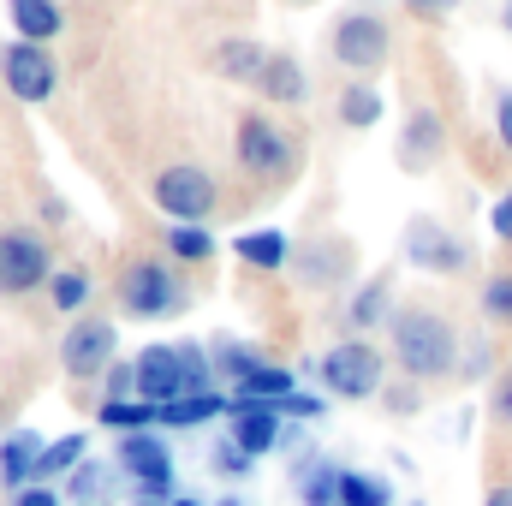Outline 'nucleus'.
Returning <instances> with one entry per match:
<instances>
[{
	"mask_svg": "<svg viewBox=\"0 0 512 506\" xmlns=\"http://www.w3.org/2000/svg\"><path fill=\"white\" fill-rule=\"evenodd\" d=\"M256 90H262V96H274V102H304V66H298L292 54H268V66H262Z\"/></svg>",
	"mask_w": 512,
	"mask_h": 506,
	"instance_id": "15",
	"label": "nucleus"
},
{
	"mask_svg": "<svg viewBox=\"0 0 512 506\" xmlns=\"http://www.w3.org/2000/svg\"><path fill=\"white\" fill-rule=\"evenodd\" d=\"M495 417H501V423H512V370L501 376V387H495Z\"/></svg>",
	"mask_w": 512,
	"mask_h": 506,
	"instance_id": "35",
	"label": "nucleus"
},
{
	"mask_svg": "<svg viewBox=\"0 0 512 506\" xmlns=\"http://www.w3.org/2000/svg\"><path fill=\"white\" fill-rule=\"evenodd\" d=\"M48 298H54L60 310H84V304H90V274H78V268H60V274L48 280Z\"/></svg>",
	"mask_w": 512,
	"mask_h": 506,
	"instance_id": "26",
	"label": "nucleus"
},
{
	"mask_svg": "<svg viewBox=\"0 0 512 506\" xmlns=\"http://www.w3.org/2000/svg\"><path fill=\"white\" fill-rule=\"evenodd\" d=\"M120 471L137 483V495L149 506L173 489V459H167V447H161L155 435H126V441H120Z\"/></svg>",
	"mask_w": 512,
	"mask_h": 506,
	"instance_id": "6",
	"label": "nucleus"
},
{
	"mask_svg": "<svg viewBox=\"0 0 512 506\" xmlns=\"http://www.w3.org/2000/svg\"><path fill=\"white\" fill-rule=\"evenodd\" d=\"M411 256L429 262V268H465V245H441V233H435L429 221L411 233Z\"/></svg>",
	"mask_w": 512,
	"mask_h": 506,
	"instance_id": "22",
	"label": "nucleus"
},
{
	"mask_svg": "<svg viewBox=\"0 0 512 506\" xmlns=\"http://www.w3.org/2000/svg\"><path fill=\"white\" fill-rule=\"evenodd\" d=\"M114 340H120V334H114V322H96V316H90V322H78V328L66 334L60 358H66V370H72V376H96V370L114 358Z\"/></svg>",
	"mask_w": 512,
	"mask_h": 506,
	"instance_id": "11",
	"label": "nucleus"
},
{
	"mask_svg": "<svg viewBox=\"0 0 512 506\" xmlns=\"http://www.w3.org/2000/svg\"><path fill=\"white\" fill-rule=\"evenodd\" d=\"M143 506H149V501H143Z\"/></svg>",
	"mask_w": 512,
	"mask_h": 506,
	"instance_id": "43",
	"label": "nucleus"
},
{
	"mask_svg": "<svg viewBox=\"0 0 512 506\" xmlns=\"http://www.w3.org/2000/svg\"><path fill=\"white\" fill-rule=\"evenodd\" d=\"M191 393V370H185V352L179 346H149L137 358V399L149 405H173Z\"/></svg>",
	"mask_w": 512,
	"mask_h": 506,
	"instance_id": "8",
	"label": "nucleus"
},
{
	"mask_svg": "<svg viewBox=\"0 0 512 506\" xmlns=\"http://www.w3.org/2000/svg\"><path fill=\"white\" fill-rule=\"evenodd\" d=\"M507 24H512V0H507Z\"/></svg>",
	"mask_w": 512,
	"mask_h": 506,
	"instance_id": "42",
	"label": "nucleus"
},
{
	"mask_svg": "<svg viewBox=\"0 0 512 506\" xmlns=\"http://www.w3.org/2000/svg\"><path fill=\"white\" fill-rule=\"evenodd\" d=\"M12 506H60V501H54V489H42V483H36V489H18Z\"/></svg>",
	"mask_w": 512,
	"mask_h": 506,
	"instance_id": "34",
	"label": "nucleus"
},
{
	"mask_svg": "<svg viewBox=\"0 0 512 506\" xmlns=\"http://www.w3.org/2000/svg\"><path fill=\"white\" fill-rule=\"evenodd\" d=\"M42 441L30 435V429H18V435H6L0 441V483L18 495V489H36V471H42Z\"/></svg>",
	"mask_w": 512,
	"mask_h": 506,
	"instance_id": "12",
	"label": "nucleus"
},
{
	"mask_svg": "<svg viewBox=\"0 0 512 506\" xmlns=\"http://www.w3.org/2000/svg\"><path fill=\"white\" fill-rule=\"evenodd\" d=\"M495 126H501V143L512 149V96H501V108H495Z\"/></svg>",
	"mask_w": 512,
	"mask_h": 506,
	"instance_id": "37",
	"label": "nucleus"
},
{
	"mask_svg": "<svg viewBox=\"0 0 512 506\" xmlns=\"http://www.w3.org/2000/svg\"><path fill=\"white\" fill-rule=\"evenodd\" d=\"M262 66H268V54H256L251 42H227V48H221V72H227V78H262Z\"/></svg>",
	"mask_w": 512,
	"mask_h": 506,
	"instance_id": "27",
	"label": "nucleus"
},
{
	"mask_svg": "<svg viewBox=\"0 0 512 506\" xmlns=\"http://www.w3.org/2000/svg\"><path fill=\"white\" fill-rule=\"evenodd\" d=\"M280 399H292V376L274 370V364H256L251 376L239 381V405H280Z\"/></svg>",
	"mask_w": 512,
	"mask_h": 506,
	"instance_id": "16",
	"label": "nucleus"
},
{
	"mask_svg": "<svg viewBox=\"0 0 512 506\" xmlns=\"http://www.w3.org/2000/svg\"><path fill=\"white\" fill-rule=\"evenodd\" d=\"M167 251L185 256V262H203V256L215 251V239H209L203 227H173V233H167Z\"/></svg>",
	"mask_w": 512,
	"mask_h": 506,
	"instance_id": "29",
	"label": "nucleus"
},
{
	"mask_svg": "<svg viewBox=\"0 0 512 506\" xmlns=\"http://www.w3.org/2000/svg\"><path fill=\"white\" fill-rule=\"evenodd\" d=\"M376 310H382V286H370V292H364V298H358V316H352V322H370V316H376Z\"/></svg>",
	"mask_w": 512,
	"mask_h": 506,
	"instance_id": "36",
	"label": "nucleus"
},
{
	"mask_svg": "<svg viewBox=\"0 0 512 506\" xmlns=\"http://www.w3.org/2000/svg\"><path fill=\"white\" fill-rule=\"evenodd\" d=\"M0 72H6V84H12L24 102H48V96H54V60L42 54V42H12V48L0 54Z\"/></svg>",
	"mask_w": 512,
	"mask_h": 506,
	"instance_id": "10",
	"label": "nucleus"
},
{
	"mask_svg": "<svg viewBox=\"0 0 512 506\" xmlns=\"http://www.w3.org/2000/svg\"><path fill=\"white\" fill-rule=\"evenodd\" d=\"M126 387H137V364H114V370H108V399H120V393H126Z\"/></svg>",
	"mask_w": 512,
	"mask_h": 506,
	"instance_id": "32",
	"label": "nucleus"
},
{
	"mask_svg": "<svg viewBox=\"0 0 512 506\" xmlns=\"http://www.w3.org/2000/svg\"><path fill=\"white\" fill-rule=\"evenodd\" d=\"M322 381L340 393V399H370L382 387V352L364 346V340H346L322 358Z\"/></svg>",
	"mask_w": 512,
	"mask_h": 506,
	"instance_id": "4",
	"label": "nucleus"
},
{
	"mask_svg": "<svg viewBox=\"0 0 512 506\" xmlns=\"http://www.w3.org/2000/svg\"><path fill=\"white\" fill-rule=\"evenodd\" d=\"M84 435H66V441H48V453H42V471H36V483H54V477H72L78 465H84Z\"/></svg>",
	"mask_w": 512,
	"mask_h": 506,
	"instance_id": "21",
	"label": "nucleus"
},
{
	"mask_svg": "<svg viewBox=\"0 0 512 506\" xmlns=\"http://www.w3.org/2000/svg\"><path fill=\"white\" fill-rule=\"evenodd\" d=\"M6 12H12L18 42H48V36H60V6H54V0H12Z\"/></svg>",
	"mask_w": 512,
	"mask_h": 506,
	"instance_id": "14",
	"label": "nucleus"
},
{
	"mask_svg": "<svg viewBox=\"0 0 512 506\" xmlns=\"http://www.w3.org/2000/svg\"><path fill=\"white\" fill-rule=\"evenodd\" d=\"M108 483H114V471L84 459V465L72 471V483H66V501H72V506H102V501H108Z\"/></svg>",
	"mask_w": 512,
	"mask_h": 506,
	"instance_id": "20",
	"label": "nucleus"
},
{
	"mask_svg": "<svg viewBox=\"0 0 512 506\" xmlns=\"http://www.w3.org/2000/svg\"><path fill=\"white\" fill-rule=\"evenodd\" d=\"M393 352L411 376H447L459 364V334L453 322H441L435 310H399L393 316Z\"/></svg>",
	"mask_w": 512,
	"mask_h": 506,
	"instance_id": "1",
	"label": "nucleus"
},
{
	"mask_svg": "<svg viewBox=\"0 0 512 506\" xmlns=\"http://www.w3.org/2000/svg\"><path fill=\"white\" fill-rule=\"evenodd\" d=\"M221 405H227L221 393H185V399L161 405V429H191V423H209Z\"/></svg>",
	"mask_w": 512,
	"mask_h": 506,
	"instance_id": "17",
	"label": "nucleus"
},
{
	"mask_svg": "<svg viewBox=\"0 0 512 506\" xmlns=\"http://www.w3.org/2000/svg\"><path fill=\"white\" fill-rule=\"evenodd\" d=\"M239 256L256 262V268H280L286 262V239L280 233H251V239H239Z\"/></svg>",
	"mask_w": 512,
	"mask_h": 506,
	"instance_id": "28",
	"label": "nucleus"
},
{
	"mask_svg": "<svg viewBox=\"0 0 512 506\" xmlns=\"http://www.w3.org/2000/svg\"><path fill=\"white\" fill-rule=\"evenodd\" d=\"M340 120H346V126H376V120H382V96H376L370 84H352V90L340 96Z\"/></svg>",
	"mask_w": 512,
	"mask_h": 506,
	"instance_id": "25",
	"label": "nucleus"
},
{
	"mask_svg": "<svg viewBox=\"0 0 512 506\" xmlns=\"http://www.w3.org/2000/svg\"><path fill=\"white\" fill-rule=\"evenodd\" d=\"M48 280V245L30 227L0 233V292H30Z\"/></svg>",
	"mask_w": 512,
	"mask_h": 506,
	"instance_id": "7",
	"label": "nucleus"
},
{
	"mask_svg": "<svg viewBox=\"0 0 512 506\" xmlns=\"http://www.w3.org/2000/svg\"><path fill=\"white\" fill-rule=\"evenodd\" d=\"M239 161L251 167L256 179H280V173H292V161H298V143L286 137L280 126H268V120H239Z\"/></svg>",
	"mask_w": 512,
	"mask_h": 506,
	"instance_id": "5",
	"label": "nucleus"
},
{
	"mask_svg": "<svg viewBox=\"0 0 512 506\" xmlns=\"http://www.w3.org/2000/svg\"><path fill=\"white\" fill-rule=\"evenodd\" d=\"M215 465H221V477H245V471H251V453H245L239 441H227V447L215 453Z\"/></svg>",
	"mask_w": 512,
	"mask_h": 506,
	"instance_id": "31",
	"label": "nucleus"
},
{
	"mask_svg": "<svg viewBox=\"0 0 512 506\" xmlns=\"http://www.w3.org/2000/svg\"><path fill=\"white\" fill-rule=\"evenodd\" d=\"M120 304H126V316H173L185 304V286L161 262H131L120 274Z\"/></svg>",
	"mask_w": 512,
	"mask_h": 506,
	"instance_id": "2",
	"label": "nucleus"
},
{
	"mask_svg": "<svg viewBox=\"0 0 512 506\" xmlns=\"http://www.w3.org/2000/svg\"><path fill=\"white\" fill-rule=\"evenodd\" d=\"M233 441H239L251 459L274 453V441H280V411H274V405H239V411H233Z\"/></svg>",
	"mask_w": 512,
	"mask_h": 506,
	"instance_id": "13",
	"label": "nucleus"
},
{
	"mask_svg": "<svg viewBox=\"0 0 512 506\" xmlns=\"http://www.w3.org/2000/svg\"><path fill=\"white\" fill-rule=\"evenodd\" d=\"M435 143H441V120H435V114H417L411 131H405L399 161H405V167H429V161H435Z\"/></svg>",
	"mask_w": 512,
	"mask_h": 506,
	"instance_id": "18",
	"label": "nucleus"
},
{
	"mask_svg": "<svg viewBox=\"0 0 512 506\" xmlns=\"http://www.w3.org/2000/svg\"><path fill=\"white\" fill-rule=\"evenodd\" d=\"M483 310L501 316V322H512V274H495V280L483 286Z\"/></svg>",
	"mask_w": 512,
	"mask_h": 506,
	"instance_id": "30",
	"label": "nucleus"
},
{
	"mask_svg": "<svg viewBox=\"0 0 512 506\" xmlns=\"http://www.w3.org/2000/svg\"><path fill=\"white\" fill-rule=\"evenodd\" d=\"M102 423H108V429L143 435L149 423H161V405H149V399H108V405H102Z\"/></svg>",
	"mask_w": 512,
	"mask_h": 506,
	"instance_id": "19",
	"label": "nucleus"
},
{
	"mask_svg": "<svg viewBox=\"0 0 512 506\" xmlns=\"http://www.w3.org/2000/svg\"><path fill=\"white\" fill-rule=\"evenodd\" d=\"M298 495H304V506H340V471H328V465L298 471Z\"/></svg>",
	"mask_w": 512,
	"mask_h": 506,
	"instance_id": "24",
	"label": "nucleus"
},
{
	"mask_svg": "<svg viewBox=\"0 0 512 506\" xmlns=\"http://www.w3.org/2000/svg\"><path fill=\"white\" fill-rule=\"evenodd\" d=\"M411 6H417V12H447L453 0H411Z\"/></svg>",
	"mask_w": 512,
	"mask_h": 506,
	"instance_id": "39",
	"label": "nucleus"
},
{
	"mask_svg": "<svg viewBox=\"0 0 512 506\" xmlns=\"http://www.w3.org/2000/svg\"><path fill=\"white\" fill-rule=\"evenodd\" d=\"M221 506H245V501H221Z\"/></svg>",
	"mask_w": 512,
	"mask_h": 506,
	"instance_id": "40",
	"label": "nucleus"
},
{
	"mask_svg": "<svg viewBox=\"0 0 512 506\" xmlns=\"http://www.w3.org/2000/svg\"><path fill=\"white\" fill-rule=\"evenodd\" d=\"M334 60H340V66H358V72L382 66L387 60V24L376 18V12L340 18V24H334Z\"/></svg>",
	"mask_w": 512,
	"mask_h": 506,
	"instance_id": "9",
	"label": "nucleus"
},
{
	"mask_svg": "<svg viewBox=\"0 0 512 506\" xmlns=\"http://www.w3.org/2000/svg\"><path fill=\"white\" fill-rule=\"evenodd\" d=\"M483 506H512V483H507V489H489V501H483Z\"/></svg>",
	"mask_w": 512,
	"mask_h": 506,
	"instance_id": "38",
	"label": "nucleus"
},
{
	"mask_svg": "<svg viewBox=\"0 0 512 506\" xmlns=\"http://www.w3.org/2000/svg\"><path fill=\"white\" fill-rule=\"evenodd\" d=\"M173 506H197V501H173Z\"/></svg>",
	"mask_w": 512,
	"mask_h": 506,
	"instance_id": "41",
	"label": "nucleus"
},
{
	"mask_svg": "<svg viewBox=\"0 0 512 506\" xmlns=\"http://www.w3.org/2000/svg\"><path fill=\"white\" fill-rule=\"evenodd\" d=\"M489 227H495L501 239H512V191L501 197V203H495V209H489Z\"/></svg>",
	"mask_w": 512,
	"mask_h": 506,
	"instance_id": "33",
	"label": "nucleus"
},
{
	"mask_svg": "<svg viewBox=\"0 0 512 506\" xmlns=\"http://www.w3.org/2000/svg\"><path fill=\"white\" fill-rule=\"evenodd\" d=\"M393 495H387L382 477H364V471H340V506H387Z\"/></svg>",
	"mask_w": 512,
	"mask_h": 506,
	"instance_id": "23",
	"label": "nucleus"
},
{
	"mask_svg": "<svg viewBox=\"0 0 512 506\" xmlns=\"http://www.w3.org/2000/svg\"><path fill=\"white\" fill-rule=\"evenodd\" d=\"M155 209L173 215L179 227H197L209 209H215V179L203 167H167L155 179Z\"/></svg>",
	"mask_w": 512,
	"mask_h": 506,
	"instance_id": "3",
	"label": "nucleus"
}]
</instances>
